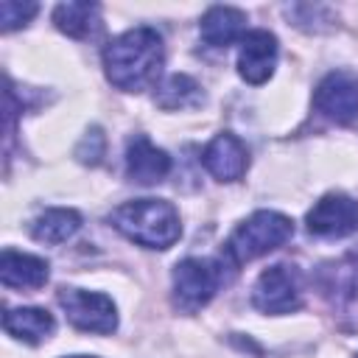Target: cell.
<instances>
[{"label": "cell", "mask_w": 358, "mask_h": 358, "mask_svg": "<svg viewBox=\"0 0 358 358\" xmlns=\"http://www.w3.org/2000/svg\"><path fill=\"white\" fill-rule=\"evenodd\" d=\"M165 62L162 36L154 28H131L112 39L103 50L106 78L126 92H140L157 84Z\"/></svg>", "instance_id": "1"}, {"label": "cell", "mask_w": 358, "mask_h": 358, "mask_svg": "<svg viewBox=\"0 0 358 358\" xmlns=\"http://www.w3.org/2000/svg\"><path fill=\"white\" fill-rule=\"evenodd\" d=\"M109 221L129 241L148 249H168L179 241V213L165 199H134L109 213Z\"/></svg>", "instance_id": "2"}, {"label": "cell", "mask_w": 358, "mask_h": 358, "mask_svg": "<svg viewBox=\"0 0 358 358\" xmlns=\"http://www.w3.org/2000/svg\"><path fill=\"white\" fill-rule=\"evenodd\" d=\"M291 235H294V224L288 215L274 213V210H260L249 215L243 224H238V229L229 235L224 246V257L232 266H241V263H249L255 257L274 252Z\"/></svg>", "instance_id": "3"}, {"label": "cell", "mask_w": 358, "mask_h": 358, "mask_svg": "<svg viewBox=\"0 0 358 358\" xmlns=\"http://www.w3.org/2000/svg\"><path fill=\"white\" fill-rule=\"evenodd\" d=\"M224 282V266L210 257H187L173 268V302L193 313L204 308Z\"/></svg>", "instance_id": "4"}, {"label": "cell", "mask_w": 358, "mask_h": 358, "mask_svg": "<svg viewBox=\"0 0 358 358\" xmlns=\"http://www.w3.org/2000/svg\"><path fill=\"white\" fill-rule=\"evenodd\" d=\"M252 305L263 313H291L302 305V277L296 266L277 263L266 268L255 288H252Z\"/></svg>", "instance_id": "5"}, {"label": "cell", "mask_w": 358, "mask_h": 358, "mask_svg": "<svg viewBox=\"0 0 358 358\" xmlns=\"http://www.w3.org/2000/svg\"><path fill=\"white\" fill-rule=\"evenodd\" d=\"M59 305L64 308L73 327L84 333H112L117 327L115 302L106 294L81 291V288H62Z\"/></svg>", "instance_id": "6"}, {"label": "cell", "mask_w": 358, "mask_h": 358, "mask_svg": "<svg viewBox=\"0 0 358 358\" xmlns=\"http://www.w3.org/2000/svg\"><path fill=\"white\" fill-rule=\"evenodd\" d=\"M313 109L338 126L352 123L358 117V76L344 70L327 73L313 92Z\"/></svg>", "instance_id": "7"}, {"label": "cell", "mask_w": 358, "mask_h": 358, "mask_svg": "<svg viewBox=\"0 0 358 358\" xmlns=\"http://www.w3.org/2000/svg\"><path fill=\"white\" fill-rule=\"evenodd\" d=\"M308 232L319 238H347L358 232V199L344 193L322 196L308 213Z\"/></svg>", "instance_id": "8"}, {"label": "cell", "mask_w": 358, "mask_h": 358, "mask_svg": "<svg viewBox=\"0 0 358 358\" xmlns=\"http://www.w3.org/2000/svg\"><path fill=\"white\" fill-rule=\"evenodd\" d=\"M316 285L333 308L355 310L358 308V255H347L341 260L324 263L316 271Z\"/></svg>", "instance_id": "9"}, {"label": "cell", "mask_w": 358, "mask_h": 358, "mask_svg": "<svg viewBox=\"0 0 358 358\" xmlns=\"http://www.w3.org/2000/svg\"><path fill=\"white\" fill-rule=\"evenodd\" d=\"M201 162L210 171V176H215L218 182H235V179H241L246 173L249 151H246V145L235 134L224 131V134H215L204 145Z\"/></svg>", "instance_id": "10"}, {"label": "cell", "mask_w": 358, "mask_h": 358, "mask_svg": "<svg viewBox=\"0 0 358 358\" xmlns=\"http://www.w3.org/2000/svg\"><path fill=\"white\" fill-rule=\"evenodd\" d=\"M277 64V39L268 31H249L241 39L238 50V73L249 84H263Z\"/></svg>", "instance_id": "11"}, {"label": "cell", "mask_w": 358, "mask_h": 358, "mask_svg": "<svg viewBox=\"0 0 358 358\" xmlns=\"http://www.w3.org/2000/svg\"><path fill=\"white\" fill-rule=\"evenodd\" d=\"M126 173L137 185H157L171 173V157L145 134H137L126 148Z\"/></svg>", "instance_id": "12"}, {"label": "cell", "mask_w": 358, "mask_h": 358, "mask_svg": "<svg viewBox=\"0 0 358 358\" xmlns=\"http://www.w3.org/2000/svg\"><path fill=\"white\" fill-rule=\"evenodd\" d=\"M246 14L232 6H213L199 22V34L210 48H227L235 39H243Z\"/></svg>", "instance_id": "13"}, {"label": "cell", "mask_w": 358, "mask_h": 358, "mask_svg": "<svg viewBox=\"0 0 358 358\" xmlns=\"http://www.w3.org/2000/svg\"><path fill=\"white\" fill-rule=\"evenodd\" d=\"M0 280L6 288H42L48 282V263L42 257L6 249L0 257Z\"/></svg>", "instance_id": "14"}, {"label": "cell", "mask_w": 358, "mask_h": 358, "mask_svg": "<svg viewBox=\"0 0 358 358\" xmlns=\"http://www.w3.org/2000/svg\"><path fill=\"white\" fill-rule=\"evenodd\" d=\"M3 327L25 344H39L53 333V316L42 308H11L3 313Z\"/></svg>", "instance_id": "15"}, {"label": "cell", "mask_w": 358, "mask_h": 358, "mask_svg": "<svg viewBox=\"0 0 358 358\" xmlns=\"http://www.w3.org/2000/svg\"><path fill=\"white\" fill-rule=\"evenodd\" d=\"M78 227H81V215L76 210L53 207V210H45L42 215L34 218L31 235L39 243H64L67 238H73L78 232Z\"/></svg>", "instance_id": "16"}, {"label": "cell", "mask_w": 358, "mask_h": 358, "mask_svg": "<svg viewBox=\"0 0 358 358\" xmlns=\"http://www.w3.org/2000/svg\"><path fill=\"white\" fill-rule=\"evenodd\" d=\"M201 101H204L201 87H199L190 76H185V73L168 76V78L157 87V92H154V103H157L159 109H193V106H199Z\"/></svg>", "instance_id": "17"}, {"label": "cell", "mask_w": 358, "mask_h": 358, "mask_svg": "<svg viewBox=\"0 0 358 358\" xmlns=\"http://www.w3.org/2000/svg\"><path fill=\"white\" fill-rule=\"evenodd\" d=\"M98 14L101 8L95 3H62L53 11V22L62 34L73 36V39H84L98 28Z\"/></svg>", "instance_id": "18"}, {"label": "cell", "mask_w": 358, "mask_h": 358, "mask_svg": "<svg viewBox=\"0 0 358 358\" xmlns=\"http://www.w3.org/2000/svg\"><path fill=\"white\" fill-rule=\"evenodd\" d=\"M39 11L36 3H20V0H3L0 3V28L8 34L20 25H25Z\"/></svg>", "instance_id": "19"}, {"label": "cell", "mask_w": 358, "mask_h": 358, "mask_svg": "<svg viewBox=\"0 0 358 358\" xmlns=\"http://www.w3.org/2000/svg\"><path fill=\"white\" fill-rule=\"evenodd\" d=\"M103 154H106V137H103V131H101L98 126H92V129L84 134V140L78 143L76 157H78V162H84V165H98V162L103 159Z\"/></svg>", "instance_id": "20"}, {"label": "cell", "mask_w": 358, "mask_h": 358, "mask_svg": "<svg viewBox=\"0 0 358 358\" xmlns=\"http://www.w3.org/2000/svg\"><path fill=\"white\" fill-rule=\"evenodd\" d=\"M73 358H90V355H73Z\"/></svg>", "instance_id": "21"}, {"label": "cell", "mask_w": 358, "mask_h": 358, "mask_svg": "<svg viewBox=\"0 0 358 358\" xmlns=\"http://www.w3.org/2000/svg\"><path fill=\"white\" fill-rule=\"evenodd\" d=\"M355 358H358V355H355Z\"/></svg>", "instance_id": "22"}]
</instances>
